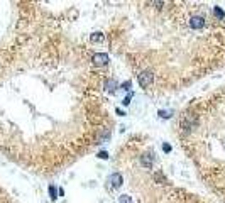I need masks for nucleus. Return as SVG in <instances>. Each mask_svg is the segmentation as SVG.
Masks as SVG:
<instances>
[{
	"label": "nucleus",
	"mask_w": 225,
	"mask_h": 203,
	"mask_svg": "<svg viewBox=\"0 0 225 203\" xmlns=\"http://www.w3.org/2000/svg\"><path fill=\"white\" fill-rule=\"evenodd\" d=\"M152 81H154V75H152L151 71H142V73L139 75V85L142 86V88L149 86Z\"/></svg>",
	"instance_id": "nucleus-1"
},
{
	"label": "nucleus",
	"mask_w": 225,
	"mask_h": 203,
	"mask_svg": "<svg viewBox=\"0 0 225 203\" xmlns=\"http://www.w3.org/2000/svg\"><path fill=\"white\" fill-rule=\"evenodd\" d=\"M92 61H93L95 66H105V64L108 63V56H107V54H103V53H95V54H93V58H92Z\"/></svg>",
	"instance_id": "nucleus-2"
},
{
	"label": "nucleus",
	"mask_w": 225,
	"mask_h": 203,
	"mask_svg": "<svg viewBox=\"0 0 225 203\" xmlns=\"http://www.w3.org/2000/svg\"><path fill=\"white\" fill-rule=\"evenodd\" d=\"M108 183H110L112 188H120L122 186V175L120 173H114V175H110Z\"/></svg>",
	"instance_id": "nucleus-3"
},
{
	"label": "nucleus",
	"mask_w": 225,
	"mask_h": 203,
	"mask_svg": "<svg viewBox=\"0 0 225 203\" xmlns=\"http://www.w3.org/2000/svg\"><path fill=\"white\" fill-rule=\"evenodd\" d=\"M190 25H191V29H201L205 25V20H203V17H191Z\"/></svg>",
	"instance_id": "nucleus-4"
},
{
	"label": "nucleus",
	"mask_w": 225,
	"mask_h": 203,
	"mask_svg": "<svg viewBox=\"0 0 225 203\" xmlns=\"http://www.w3.org/2000/svg\"><path fill=\"white\" fill-rule=\"evenodd\" d=\"M141 164H142L146 169H151V168H152V158H151L149 154L141 156Z\"/></svg>",
	"instance_id": "nucleus-5"
},
{
	"label": "nucleus",
	"mask_w": 225,
	"mask_h": 203,
	"mask_svg": "<svg viewBox=\"0 0 225 203\" xmlns=\"http://www.w3.org/2000/svg\"><path fill=\"white\" fill-rule=\"evenodd\" d=\"M90 41H92V42H103L105 41V36L102 34V32H93V34L90 36Z\"/></svg>",
	"instance_id": "nucleus-6"
},
{
	"label": "nucleus",
	"mask_w": 225,
	"mask_h": 203,
	"mask_svg": "<svg viewBox=\"0 0 225 203\" xmlns=\"http://www.w3.org/2000/svg\"><path fill=\"white\" fill-rule=\"evenodd\" d=\"M105 88H107V92H114V90L117 88V81H115V80H107Z\"/></svg>",
	"instance_id": "nucleus-7"
},
{
	"label": "nucleus",
	"mask_w": 225,
	"mask_h": 203,
	"mask_svg": "<svg viewBox=\"0 0 225 203\" xmlns=\"http://www.w3.org/2000/svg\"><path fill=\"white\" fill-rule=\"evenodd\" d=\"M213 14H215L217 17H219V19H223L225 17V14H223V10L220 9V7H215V9H213Z\"/></svg>",
	"instance_id": "nucleus-8"
},
{
	"label": "nucleus",
	"mask_w": 225,
	"mask_h": 203,
	"mask_svg": "<svg viewBox=\"0 0 225 203\" xmlns=\"http://www.w3.org/2000/svg\"><path fill=\"white\" fill-rule=\"evenodd\" d=\"M49 195H51V200H56L58 198V191H56V188H54L53 184L49 186Z\"/></svg>",
	"instance_id": "nucleus-9"
},
{
	"label": "nucleus",
	"mask_w": 225,
	"mask_h": 203,
	"mask_svg": "<svg viewBox=\"0 0 225 203\" xmlns=\"http://www.w3.org/2000/svg\"><path fill=\"white\" fill-rule=\"evenodd\" d=\"M120 88L127 92V90H130V88H132V83H130V81H124V83L120 85Z\"/></svg>",
	"instance_id": "nucleus-10"
},
{
	"label": "nucleus",
	"mask_w": 225,
	"mask_h": 203,
	"mask_svg": "<svg viewBox=\"0 0 225 203\" xmlns=\"http://www.w3.org/2000/svg\"><path fill=\"white\" fill-rule=\"evenodd\" d=\"M119 203H130V197H127V195H122V197L119 198Z\"/></svg>",
	"instance_id": "nucleus-11"
},
{
	"label": "nucleus",
	"mask_w": 225,
	"mask_h": 203,
	"mask_svg": "<svg viewBox=\"0 0 225 203\" xmlns=\"http://www.w3.org/2000/svg\"><path fill=\"white\" fill-rule=\"evenodd\" d=\"M159 115H161L162 119H169V117H171V114H169V112H166V110H161V112H159Z\"/></svg>",
	"instance_id": "nucleus-12"
},
{
	"label": "nucleus",
	"mask_w": 225,
	"mask_h": 203,
	"mask_svg": "<svg viewBox=\"0 0 225 203\" xmlns=\"http://www.w3.org/2000/svg\"><path fill=\"white\" fill-rule=\"evenodd\" d=\"M98 158H100V159H107V158H108V154H107L105 151H102V152H98Z\"/></svg>",
	"instance_id": "nucleus-13"
},
{
	"label": "nucleus",
	"mask_w": 225,
	"mask_h": 203,
	"mask_svg": "<svg viewBox=\"0 0 225 203\" xmlns=\"http://www.w3.org/2000/svg\"><path fill=\"white\" fill-rule=\"evenodd\" d=\"M130 98H132V93H130L129 97H125V100L122 102V103H124V105H129V103H130Z\"/></svg>",
	"instance_id": "nucleus-14"
},
{
	"label": "nucleus",
	"mask_w": 225,
	"mask_h": 203,
	"mask_svg": "<svg viewBox=\"0 0 225 203\" xmlns=\"http://www.w3.org/2000/svg\"><path fill=\"white\" fill-rule=\"evenodd\" d=\"M162 151H164V152H169V151H171V146H169V144H164V146H162Z\"/></svg>",
	"instance_id": "nucleus-15"
}]
</instances>
